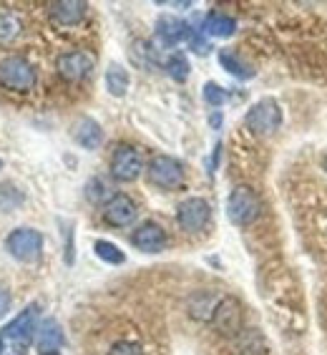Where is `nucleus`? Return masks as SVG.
I'll use <instances>...</instances> for the list:
<instances>
[{
    "mask_svg": "<svg viewBox=\"0 0 327 355\" xmlns=\"http://www.w3.org/2000/svg\"><path fill=\"white\" fill-rule=\"evenodd\" d=\"M131 245L146 254H157L166 250L169 237L164 232V227L157 225V222H141V225L134 230V234H131Z\"/></svg>",
    "mask_w": 327,
    "mask_h": 355,
    "instance_id": "nucleus-12",
    "label": "nucleus"
},
{
    "mask_svg": "<svg viewBox=\"0 0 327 355\" xmlns=\"http://www.w3.org/2000/svg\"><path fill=\"white\" fill-rule=\"evenodd\" d=\"M0 169H3V159H0Z\"/></svg>",
    "mask_w": 327,
    "mask_h": 355,
    "instance_id": "nucleus-34",
    "label": "nucleus"
},
{
    "mask_svg": "<svg viewBox=\"0 0 327 355\" xmlns=\"http://www.w3.org/2000/svg\"><path fill=\"white\" fill-rule=\"evenodd\" d=\"M129 83H131L129 71L123 69L121 63H111L109 71H106V89H109V94L121 98L129 91Z\"/></svg>",
    "mask_w": 327,
    "mask_h": 355,
    "instance_id": "nucleus-20",
    "label": "nucleus"
},
{
    "mask_svg": "<svg viewBox=\"0 0 327 355\" xmlns=\"http://www.w3.org/2000/svg\"><path fill=\"white\" fill-rule=\"evenodd\" d=\"M237 31V21L224 13H209L202 23V33L209 38H229Z\"/></svg>",
    "mask_w": 327,
    "mask_h": 355,
    "instance_id": "nucleus-17",
    "label": "nucleus"
},
{
    "mask_svg": "<svg viewBox=\"0 0 327 355\" xmlns=\"http://www.w3.org/2000/svg\"><path fill=\"white\" fill-rule=\"evenodd\" d=\"M94 252H96V257L103 260L106 265H123V262H126V254L121 252V247L109 242V239H96Z\"/></svg>",
    "mask_w": 327,
    "mask_h": 355,
    "instance_id": "nucleus-22",
    "label": "nucleus"
},
{
    "mask_svg": "<svg viewBox=\"0 0 327 355\" xmlns=\"http://www.w3.org/2000/svg\"><path fill=\"white\" fill-rule=\"evenodd\" d=\"M219 297L214 293H197L189 297V315L197 320H211Z\"/></svg>",
    "mask_w": 327,
    "mask_h": 355,
    "instance_id": "nucleus-19",
    "label": "nucleus"
},
{
    "mask_svg": "<svg viewBox=\"0 0 327 355\" xmlns=\"http://www.w3.org/2000/svg\"><path fill=\"white\" fill-rule=\"evenodd\" d=\"M86 10H89V3H83V0H58V3L48 6L51 21L63 28L78 26L86 18Z\"/></svg>",
    "mask_w": 327,
    "mask_h": 355,
    "instance_id": "nucleus-13",
    "label": "nucleus"
},
{
    "mask_svg": "<svg viewBox=\"0 0 327 355\" xmlns=\"http://www.w3.org/2000/svg\"><path fill=\"white\" fill-rule=\"evenodd\" d=\"M245 126L257 137H269L282 126V109L274 98H259L245 114Z\"/></svg>",
    "mask_w": 327,
    "mask_h": 355,
    "instance_id": "nucleus-5",
    "label": "nucleus"
},
{
    "mask_svg": "<svg viewBox=\"0 0 327 355\" xmlns=\"http://www.w3.org/2000/svg\"><path fill=\"white\" fill-rule=\"evenodd\" d=\"M211 325L219 335L224 338H237L242 330H245V310H242V302L232 295L227 297H219L214 315H211Z\"/></svg>",
    "mask_w": 327,
    "mask_h": 355,
    "instance_id": "nucleus-7",
    "label": "nucleus"
},
{
    "mask_svg": "<svg viewBox=\"0 0 327 355\" xmlns=\"http://www.w3.org/2000/svg\"><path fill=\"white\" fill-rule=\"evenodd\" d=\"M186 41H189V46H191V51H194V53H199V55H206L209 53V43H206V38L202 33H194V31H191L189 28V35H186Z\"/></svg>",
    "mask_w": 327,
    "mask_h": 355,
    "instance_id": "nucleus-28",
    "label": "nucleus"
},
{
    "mask_svg": "<svg viewBox=\"0 0 327 355\" xmlns=\"http://www.w3.org/2000/svg\"><path fill=\"white\" fill-rule=\"evenodd\" d=\"M322 169L327 171V154H325V157H322Z\"/></svg>",
    "mask_w": 327,
    "mask_h": 355,
    "instance_id": "nucleus-33",
    "label": "nucleus"
},
{
    "mask_svg": "<svg viewBox=\"0 0 327 355\" xmlns=\"http://www.w3.org/2000/svg\"><path fill=\"white\" fill-rule=\"evenodd\" d=\"M139 217V207L129 194H114L103 205V222L111 227H131Z\"/></svg>",
    "mask_w": 327,
    "mask_h": 355,
    "instance_id": "nucleus-11",
    "label": "nucleus"
},
{
    "mask_svg": "<svg viewBox=\"0 0 327 355\" xmlns=\"http://www.w3.org/2000/svg\"><path fill=\"white\" fill-rule=\"evenodd\" d=\"M164 69H166V73H169L177 83H184L186 78H189V73H191L189 58H186L182 51L171 53L169 58H166V63H164Z\"/></svg>",
    "mask_w": 327,
    "mask_h": 355,
    "instance_id": "nucleus-23",
    "label": "nucleus"
},
{
    "mask_svg": "<svg viewBox=\"0 0 327 355\" xmlns=\"http://www.w3.org/2000/svg\"><path fill=\"white\" fill-rule=\"evenodd\" d=\"M86 194H89L91 202H101L106 197V187H103L101 179H91L89 187H86Z\"/></svg>",
    "mask_w": 327,
    "mask_h": 355,
    "instance_id": "nucleus-29",
    "label": "nucleus"
},
{
    "mask_svg": "<svg viewBox=\"0 0 327 355\" xmlns=\"http://www.w3.org/2000/svg\"><path fill=\"white\" fill-rule=\"evenodd\" d=\"M73 139L78 146H83V149H98L103 141V129H101V123L96 121V119L91 116H81L78 121L73 123Z\"/></svg>",
    "mask_w": 327,
    "mask_h": 355,
    "instance_id": "nucleus-15",
    "label": "nucleus"
},
{
    "mask_svg": "<svg viewBox=\"0 0 327 355\" xmlns=\"http://www.w3.org/2000/svg\"><path fill=\"white\" fill-rule=\"evenodd\" d=\"M262 214V199L259 194L247 184H239L229 191L227 197V217L237 227H249L254 225Z\"/></svg>",
    "mask_w": 327,
    "mask_h": 355,
    "instance_id": "nucleus-1",
    "label": "nucleus"
},
{
    "mask_svg": "<svg viewBox=\"0 0 327 355\" xmlns=\"http://www.w3.org/2000/svg\"><path fill=\"white\" fill-rule=\"evenodd\" d=\"M23 191L21 189H15L13 184H0V209H18V207L23 205Z\"/></svg>",
    "mask_w": 327,
    "mask_h": 355,
    "instance_id": "nucleus-25",
    "label": "nucleus"
},
{
    "mask_svg": "<svg viewBox=\"0 0 327 355\" xmlns=\"http://www.w3.org/2000/svg\"><path fill=\"white\" fill-rule=\"evenodd\" d=\"M6 250L18 262H35L43 252V234L33 227H18L6 237Z\"/></svg>",
    "mask_w": 327,
    "mask_h": 355,
    "instance_id": "nucleus-6",
    "label": "nucleus"
},
{
    "mask_svg": "<svg viewBox=\"0 0 327 355\" xmlns=\"http://www.w3.org/2000/svg\"><path fill=\"white\" fill-rule=\"evenodd\" d=\"M3 350H6V340L0 338V355H3Z\"/></svg>",
    "mask_w": 327,
    "mask_h": 355,
    "instance_id": "nucleus-32",
    "label": "nucleus"
},
{
    "mask_svg": "<svg viewBox=\"0 0 327 355\" xmlns=\"http://www.w3.org/2000/svg\"><path fill=\"white\" fill-rule=\"evenodd\" d=\"M146 177L154 187L164 191H174V189H182L186 182V171L182 166V162L169 154H157V157L151 159L149 166H146Z\"/></svg>",
    "mask_w": 327,
    "mask_h": 355,
    "instance_id": "nucleus-4",
    "label": "nucleus"
},
{
    "mask_svg": "<svg viewBox=\"0 0 327 355\" xmlns=\"http://www.w3.org/2000/svg\"><path fill=\"white\" fill-rule=\"evenodd\" d=\"M106 355H143V348L134 340H118L111 345Z\"/></svg>",
    "mask_w": 327,
    "mask_h": 355,
    "instance_id": "nucleus-27",
    "label": "nucleus"
},
{
    "mask_svg": "<svg viewBox=\"0 0 327 355\" xmlns=\"http://www.w3.org/2000/svg\"><path fill=\"white\" fill-rule=\"evenodd\" d=\"M234 345H237L239 355H262L267 350V343L262 338V333L254 328H247L234 338Z\"/></svg>",
    "mask_w": 327,
    "mask_h": 355,
    "instance_id": "nucleus-18",
    "label": "nucleus"
},
{
    "mask_svg": "<svg viewBox=\"0 0 327 355\" xmlns=\"http://www.w3.org/2000/svg\"><path fill=\"white\" fill-rule=\"evenodd\" d=\"M38 315H41L38 302H30L26 310H21V313L15 315L13 320L3 328V335H0V338L8 340L10 345H15L18 353H26V348L35 338V330H38Z\"/></svg>",
    "mask_w": 327,
    "mask_h": 355,
    "instance_id": "nucleus-3",
    "label": "nucleus"
},
{
    "mask_svg": "<svg viewBox=\"0 0 327 355\" xmlns=\"http://www.w3.org/2000/svg\"><path fill=\"white\" fill-rule=\"evenodd\" d=\"M209 123L214 126V129H219V126H222V114H211Z\"/></svg>",
    "mask_w": 327,
    "mask_h": 355,
    "instance_id": "nucleus-31",
    "label": "nucleus"
},
{
    "mask_svg": "<svg viewBox=\"0 0 327 355\" xmlns=\"http://www.w3.org/2000/svg\"><path fill=\"white\" fill-rule=\"evenodd\" d=\"M23 26L13 13H0V43H10L21 35Z\"/></svg>",
    "mask_w": 327,
    "mask_h": 355,
    "instance_id": "nucleus-24",
    "label": "nucleus"
},
{
    "mask_svg": "<svg viewBox=\"0 0 327 355\" xmlns=\"http://www.w3.org/2000/svg\"><path fill=\"white\" fill-rule=\"evenodd\" d=\"M202 94H204V101L209 103V106H214V109H219V106H224L227 98H229V96H227V91L222 89L219 83H214V81L204 83V91H202Z\"/></svg>",
    "mask_w": 327,
    "mask_h": 355,
    "instance_id": "nucleus-26",
    "label": "nucleus"
},
{
    "mask_svg": "<svg viewBox=\"0 0 327 355\" xmlns=\"http://www.w3.org/2000/svg\"><path fill=\"white\" fill-rule=\"evenodd\" d=\"M55 71H58V76H61L63 81L81 83L94 73V58L86 51H69V53L58 55Z\"/></svg>",
    "mask_w": 327,
    "mask_h": 355,
    "instance_id": "nucleus-10",
    "label": "nucleus"
},
{
    "mask_svg": "<svg viewBox=\"0 0 327 355\" xmlns=\"http://www.w3.org/2000/svg\"><path fill=\"white\" fill-rule=\"evenodd\" d=\"M35 83H38V71L33 69V63L28 58H23V55L0 58V86L26 94V91L35 89Z\"/></svg>",
    "mask_w": 327,
    "mask_h": 355,
    "instance_id": "nucleus-2",
    "label": "nucleus"
},
{
    "mask_svg": "<svg viewBox=\"0 0 327 355\" xmlns=\"http://www.w3.org/2000/svg\"><path fill=\"white\" fill-rule=\"evenodd\" d=\"M63 343H66L63 328L53 318L43 320L38 325V330H35V350H38V355H58L63 348Z\"/></svg>",
    "mask_w": 327,
    "mask_h": 355,
    "instance_id": "nucleus-14",
    "label": "nucleus"
},
{
    "mask_svg": "<svg viewBox=\"0 0 327 355\" xmlns=\"http://www.w3.org/2000/svg\"><path fill=\"white\" fill-rule=\"evenodd\" d=\"M10 302H13V297H10V293H8L6 287H0V320L8 315V310H10Z\"/></svg>",
    "mask_w": 327,
    "mask_h": 355,
    "instance_id": "nucleus-30",
    "label": "nucleus"
},
{
    "mask_svg": "<svg viewBox=\"0 0 327 355\" xmlns=\"http://www.w3.org/2000/svg\"><path fill=\"white\" fill-rule=\"evenodd\" d=\"M211 219V207L206 199L202 197H189L177 207V225L184 232H202Z\"/></svg>",
    "mask_w": 327,
    "mask_h": 355,
    "instance_id": "nucleus-9",
    "label": "nucleus"
},
{
    "mask_svg": "<svg viewBox=\"0 0 327 355\" xmlns=\"http://www.w3.org/2000/svg\"><path fill=\"white\" fill-rule=\"evenodd\" d=\"M141 154L134 146H129V144H118L114 154H111V177L121 182V184H129V182H136L141 177Z\"/></svg>",
    "mask_w": 327,
    "mask_h": 355,
    "instance_id": "nucleus-8",
    "label": "nucleus"
},
{
    "mask_svg": "<svg viewBox=\"0 0 327 355\" xmlns=\"http://www.w3.org/2000/svg\"><path fill=\"white\" fill-rule=\"evenodd\" d=\"M219 63H222V69L227 71L229 76H234V78H239V81H247V78H252L254 76V69H249L242 58H239L237 53H232V51H219Z\"/></svg>",
    "mask_w": 327,
    "mask_h": 355,
    "instance_id": "nucleus-21",
    "label": "nucleus"
},
{
    "mask_svg": "<svg viewBox=\"0 0 327 355\" xmlns=\"http://www.w3.org/2000/svg\"><path fill=\"white\" fill-rule=\"evenodd\" d=\"M157 35L164 46H179L182 41H186L189 26L177 15H161L157 21Z\"/></svg>",
    "mask_w": 327,
    "mask_h": 355,
    "instance_id": "nucleus-16",
    "label": "nucleus"
}]
</instances>
